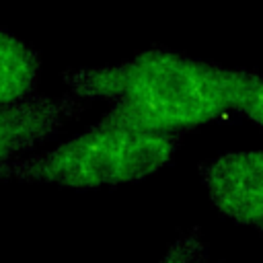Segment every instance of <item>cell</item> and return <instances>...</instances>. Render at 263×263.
<instances>
[{"instance_id":"6da1fadb","label":"cell","mask_w":263,"mask_h":263,"mask_svg":"<svg viewBox=\"0 0 263 263\" xmlns=\"http://www.w3.org/2000/svg\"><path fill=\"white\" fill-rule=\"evenodd\" d=\"M257 72L152 47L109 66L62 72L74 97L111 103L107 123L179 134L238 111Z\"/></svg>"},{"instance_id":"7a4b0ae2","label":"cell","mask_w":263,"mask_h":263,"mask_svg":"<svg viewBox=\"0 0 263 263\" xmlns=\"http://www.w3.org/2000/svg\"><path fill=\"white\" fill-rule=\"evenodd\" d=\"M179 134L148 132L99 119L45 152L16 158L0 168V181L45 183L66 189H99L142 181L164 168Z\"/></svg>"},{"instance_id":"3957f363","label":"cell","mask_w":263,"mask_h":263,"mask_svg":"<svg viewBox=\"0 0 263 263\" xmlns=\"http://www.w3.org/2000/svg\"><path fill=\"white\" fill-rule=\"evenodd\" d=\"M199 175L220 214L263 232V150L218 154L201 162Z\"/></svg>"},{"instance_id":"277c9868","label":"cell","mask_w":263,"mask_h":263,"mask_svg":"<svg viewBox=\"0 0 263 263\" xmlns=\"http://www.w3.org/2000/svg\"><path fill=\"white\" fill-rule=\"evenodd\" d=\"M80 109L74 95L31 97L23 103L0 107V168L23 152L53 138L64 121Z\"/></svg>"},{"instance_id":"5b68a950","label":"cell","mask_w":263,"mask_h":263,"mask_svg":"<svg viewBox=\"0 0 263 263\" xmlns=\"http://www.w3.org/2000/svg\"><path fill=\"white\" fill-rule=\"evenodd\" d=\"M39 55L23 39L0 29V107L35 97Z\"/></svg>"},{"instance_id":"8992f818","label":"cell","mask_w":263,"mask_h":263,"mask_svg":"<svg viewBox=\"0 0 263 263\" xmlns=\"http://www.w3.org/2000/svg\"><path fill=\"white\" fill-rule=\"evenodd\" d=\"M158 263H220V261L210 259L205 240L201 238L197 228H191L181 232L171 242V247L166 249V253Z\"/></svg>"},{"instance_id":"52a82bcc","label":"cell","mask_w":263,"mask_h":263,"mask_svg":"<svg viewBox=\"0 0 263 263\" xmlns=\"http://www.w3.org/2000/svg\"><path fill=\"white\" fill-rule=\"evenodd\" d=\"M238 111L263 127V76L261 74H257V78H255L253 86L249 88V92L245 95Z\"/></svg>"}]
</instances>
